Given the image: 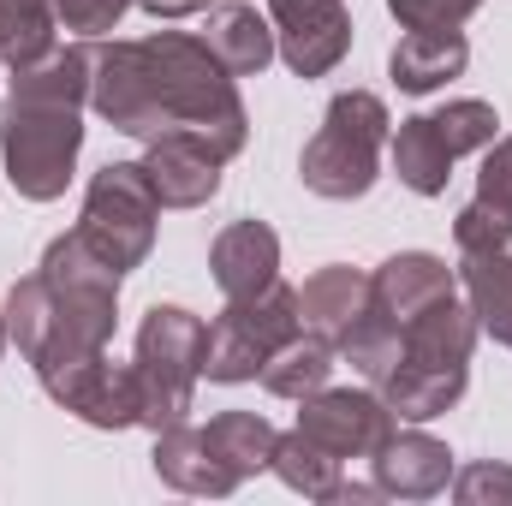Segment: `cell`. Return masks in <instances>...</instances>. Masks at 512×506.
Instances as JSON below:
<instances>
[{"instance_id": "6da1fadb", "label": "cell", "mask_w": 512, "mask_h": 506, "mask_svg": "<svg viewBox=\"0 0 512 506\" xmlns=\"http://www.w3.org/2000/svg\"><path fill=\"white\" fill-rule=\"evenodd\" d=\"M90 108L126 137H197L221 161H233L251 137L233 72L209 54L203 36L185 30L90 48Z\"/></svg>"}, {"instance_id": "7a4b0ae2", "label": "cell", "mask_w": 512, "mask_h": 506, "mask_svg": "<svg viewBox=\"0 0 512 506\" xmlns=\"http://www.w3.org/2000/svg\"><path fill=\"white\" fill-rule=\"evenodd\" d=\"M120 280L126 274L90 251L78 227L42 251V268L24 274L6 298V334L18 340L36 376L108 352L120 322Z\"/></svg>"}, {"instance_id": "3957f363", "label": "cell", "mask_w": 512, "mask_h": 506, "mask_svg": "<svg viewBox=\"0 0 512 506\" xmlns=\"http://www.w3.org/2000/svg\"><path fill=\"white\" fill-rule=\"evenodd\" d=\"M84 102H90V42L54 48L36 66H18L6 84L0 155L6 179L30 203H54L84 149Z\"/></svg>"}, {"instance_id": "277c9868", "label": "cell", "mask_w": 512, "mask_h": 506, "mask_svg": "<svg viewBox=\"0 0 512 506\" xmlns=\"http://www.w3.org/2000/svg\"><path fill=\"white\" fill-rule=\"evenodd\" d=\"M280 429L256 411H221L209 429L173 423L155 435V477L185 495H233L245 477L274 465Z\"/></svg>"}, {"instance_id": "5b68a950", "label": "cell", "mask_w": 512, "mask_h": 506, "mask_svg": "<svg viewBox=\"0 0 512 506\" xmlns=\"http://www.w3.org/2000/svg\"><path fill=\"white\" fill-rule=\"evenodd\" d=\"M387 102L376 90H340L328 102V120L316 126V137L298 155V179L304 191L328 197V203H352L376 185L382 167V143H387Z\"/></svg>"}, {"instance_id": "8992f818", "label": "cell", "mask_w": 512, "mask_h": 506, "mask_svg": "<svg viewBox=\"0 0 512 506\" xmlns=\"http://www.w3.org/2000/svg\"><path fill=\"white\" fill-rule=\"evenodd\" d=\"M203 322L179 304H155L137 328V393H143V423L161 435L173 423H185L191 411V393L203 381Z\"/></svg>"}, {"instance_id": "52a82bcc", "label": "cell", "mask_w": 512, "mask_h": 506, "mask_svg": "<svg viewBox=\"0 0 512 506\" xmlns=\"http://www.w3.org/2000/svg\"><path fill=\"white\" fill-rule=\"evenodd\" d=\"M304 334V316H298V292L292 286H262L251 298H227V310L209 322L203 334V376L209 381H251L262 376V364L292 340Z\"/></svg>"}, {"instance_id": "ba28073f", "label": "cell", "mask_w": 512, "mask_h": 506, "mask_svg": "<svg viewBox=\"0 0 512 506\" xmlns=\"http://www.w3.org/2000/svg\"><path fill=\"white\" fill-rule=\"evenodd\" d=\"M155 215L161 197L143 173V161H108L90 191H84V215H78V239L102 256L108 268H137L155 245Z\"/></svg>"}, {"instance_id": "9c48e42d", "label": "cell", "mask_w": 512, "mask_h": 506, "mask_svg": "<svg viewBox=\"0 0 512 506\" xmlns=\"http://www.w3.org/2000/svg\"><path fill=\"white\" fill-rule=\"evenodd\" d=\"M495 108L489 102H447V108H429V114H411L399 137H393V167L399 179L417 191V197H441L447 191V167L471 149H489L495 143Z\"/></svg>"}, {"instance_id": "30bf717a", "label": "cell", "mask_w": 512, "mask_h": 506, "mask_svg": "<svg viewBox=\"0 0 512 506\" xmlns=\"http://www.w3.org/2000/svg\"><path fill=\"white\" fill-rule=\"evenodd\" d=\"M298 429H304V435H310L322 453H334V459L346 465V459H376V447H382L387 435L399 429V417L387 411L382 393L316 387V393H304Z\"/></svg>"}, {"instance_id": "8fae6325", "label": "cell", "mask_w": 512, "mask_h": 506, "mask_svg": "<svg viewBox=\"0 0 512 506\" xmlns=\"http://www.w3.org/2000/svg\"><path fill=\"white\" fill-rule=\"evenodd\" d=\"M48 387L54 405H66L72 417L96 423V429H131L143 423V393H137V370L131 364H114L108 352L96 358H78V364H60L48 376H36Z\"/></svg>"}, {"instance_id": "7c38bea8", "label": "cell", "mask_w": 512, "mask_h": 506, "mask_svg": "<svg viewBox=\"0 0 512 506\" xmlns=\"http://www.w3.org/2000/svg\"><path fill=\"white\" fill-rule=\"evenodd\" d=\"M274 48L298 78H328L352 48V12L346 0H268Z\"/></svg>"}, {"instance_id": "4fadbf2b", "label": "cell", "mask_w": 512, "mask_h": 506, "mask_svg": "<svg viewBox=\"0 0 512 506\" xmlns=\"http://www.w3.org/2000/svg\"><path fill=\"white\" fill-rule=\"evenodd\" d=\"M143 173H149L161 209H203L221 191V155L197 137H155L143 149Z\"/></svg>"}, {"instance_id": "5bb4252c", "label": "cell", "mask_w": 512, "mask_h": 506, "mask_svg": "<svg viewBox=\"0 0 512 506\" xmlns=\"http://www.w3.org/2000/svg\"><path fill=\"white\" fill-rule=\"evenodd\" d=\"M370 465H376V495H405V501H429L453 477V453L417 429H393Z\"/></svg>"}, {"instance_id": "9a60e30c", "label": "cell", "mask_w": 512, "mask_h": 506, "mask_svg": "<svg viewBox=\"0 0 512 506\" xmlns=\"http://www.w3.org/2000/svg\"><path fill=\"white\" fill-rule=\"evenodd\" d=\"M364 310H370V274H358V268H346V262L310 274L304 292H298L304 328H310L316 340H328V346H346V334L364 322Z\"/></svg>"}, {"instance_id": "2e32d148", "label": "cell", "mask_w": 512, "mask_h": 506, "mask_svg": "<svg viewBox=\"0 0 512 506\" xmlns=\"http://www.w3.org/2000/svg\"><path fill=\"white\" fill-rule=\"evenodd\" d=\"M209 268H215V286L227 298H251L262 286L280 280V239L268 221H233L215 251H209Z\"/></svg>"}, {"instance_id": "e0dca14e", "label": "cell", "mask_w": 512, "mask_h": 506, "mask_svg": "<svg viewBox=\"0 0 512 506\" xmlns=\"http://www.w3.org/2000/svg\"><path fill=\"white\" fill-rule=\"evenodd\" d=\"M465 60H471V42H465L459 30H411V36L387 54V72H393V84H399L405 96H429V90H441L447 78H459Z\"/></svg>"}, {"instance_id": "ac0fdd59", "label": "cell", "mask_w": 512, "mask_h": 506, "mask_svg": "<svg viewBox=\"0 0 512 506\" xmlns=\"http://www.w3.org/2000/svg\"><path fill=\"white\" fill-rule=\"evenodd\" d=\"M465 381H471L465 364H399L376 393L387 399V411H393V417L429 423V417H441L447 405H459Z\"/></svg>"}, {"instance_id": "d6986e66", "label": "cell", "mask_w": 512, "mask_h": 506, "mask_svg": "<svg viewBox=\"0 0 512 506\" xmlns=\"http://www.w3.org/2000/svg\"><path fill=\"white\" fill-rule=\"evenodd\" d=\"M274 471H280L286 489H298V495H310V501H364V495H376V483H370V489L346 483V477H340V459L322 453L304 429H292V435L274 441Z\"/></svg>"}, {"instance_id": "ffe728a7", "label": "cell", "mask_w": 512, "mask_h": 506, "mask_svg": "<svg viewBox=\"0 0 512 506\" xmlns=\"http://www.w3.org/2000/svg\"><path fill=\"white\" fill-rule=\"evenodd\" d=\"M203 42H209V54H215L233 78H256V72L274 60V30H268V18H256V6H239V0H227V6L209 12Z\"/></svg>"}, {"instance_id": "44dd1931", "label": "cell", "mask_w": 512, "mask_h": 506, "mask_svg": "<svg viewBox=\"0 0 512 506\" xmlns=\"http://www.w3.org/2000/svg\"><path fill=\"white\" fill-rule=\"evenodd\" d=\"M459 286H465V298H471L477 328L495 334L501 346H512V256L507 251H465Z\"/></svg>"}, {"instance_id": "7402d4cb", "label": "cell", "mask_w": 512, "mask_h": 506, "mask_svg": "<svg viewBox=\"0 0 512 506\" xmlns=\"http://www.w3.org/2000/svg\"><path fill=\"white\" fill-rule=\"evenodd\" d=\"M328 376H334V346L316 340V334H292V340L262 364V387L280 393V399H304V393L328 387Z\"/></svg>"}, {"instance_id": "603a6c76", "label": "cell", "mask_w": 512, "mask_h": 506, "mask_svg": "<svg viewBox=\"0 0 512 506\" xmlns=\"http://www.w3.org/2000/svg\"><path fill=\"white\" fill-rule=\"evenodd\" d=\"M54 12L42 0H0V66H36L42 54H54Z\"/></svg>"}, {"instance_id": "cb8c5ba5", "label": "cell", "mask_w": 512, "mask_h": 506, "mask_svg": "<svg viewBox=\"0 0 512 506\" xmlns=\"http://www.w3.org/2000/svg\"><path fill=\"white\" fill-rule=\"evenodd\" d=\"M453 239H459V251H507L512 245V215L495 209V203H483V197H471V203L459 209V221H453Z\"/></svg>"}, {"instance_id": "d4e9b609", "label": "cell", "mask_w": 512, "mask_h": 506, "mask_svg": "<svg viewBox=\"0 0 512 506\" xmlns=\"http://www.w3.org/2000/svg\"><path fill=\"white\" fill-rule=\"evenodd\" d=\"M48 12H54V24L60 30H78V36H102V30H114L120 18H126L137 0H42Z\"/></svg>"}, {"instance_id": "484cf974", "label": "cell", "mask_w": 512, "mask_h": 506, "mask_svg": "<svg viewBox=\"0 0 512 506\" xmlns=\"http://www.w3.org/2000/svg\"><path fill=\"white\" fill-rule=\"evenodd\" d=\"M483 0H387V12L405 30H459Z\"/></svg>"}, {"instance_id": "4316f807", "label": "cell", "mask_w": 512, "mask_h": 506, "mask_svg": "<svg viewBox=\"0 0 512 506\" xmlns=\"http://www.w3.org/2000/svg\"><path fill=\"white\" fill-rule=\"evenodd\" d=\"M453 495H459L465 506H483V501H507L512 506V471L507 465H471V471H459Z\"/></svg>"}, {"instance_id": "83f0119b", "label": "cell", "mask_w": 512, "mask_h": 506, "mask_svg": "<svg viewBox=\"0 0 512 506\" xmlns=\"http://www.w3.org/2000/svg\"><path fill=\"white\" fill-rule=\"evenodd\" d=\"M477 197L512 215V137H501V143L483 155V173H477Z\"/></svg>"}, {"instance_id": "f1b7e54d", "label": "cell", "mask_w": 512, "mask_h": 506, "mask_svg": "<svg viewBox=\"0 0 512 506\" xmlns=\"http://www.w3.org/2000/svg\"><path fill=\"white\" fill-rule=\"evenodd\" d=\"M143 12H155V18H185V12H203L209 0H137Z\"/></svg>"}, {"instance_id": "f546056e", "label": "cell", "mask_w": 512, "mask_h": 506, "mask_svg": "<svg viewBox=\"0 0 512 506\" xmlns=\"http://www.w3.org/2000/svg\"><path fill=\"white\" fill-rule=\"evenodd\" d=\"M0 346H6V316H0Z\"/></svg>"}]
</instances>
